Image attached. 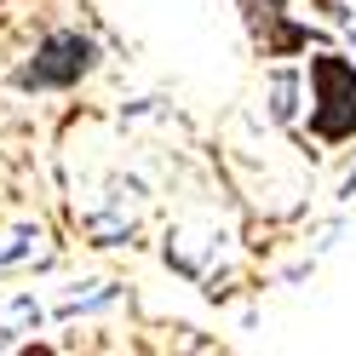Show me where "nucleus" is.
<instances>
[{"label": "nucleus", "mask_w": 356, "mask_h": 356, "mask_svg": "<svg viewBox=\"0 0 356 356\" xmlns=\"http://www.w3.org/2000/svg\"><path fill=\"white\" fill-rule=\"evenodd\" d=\"M92 63H98V47L86 35H52V40H40V52L17 75V86H75Z\"/></svg>", "instance_id": "obj_2"}, {"label": "nucleus", "mask_w": 356, "mask_h": 356, "mask_svg": "<svg viewBox=\"0 0 356 356\" xmlns=\"http://www.w3.org/2000/svg\"><path fill=\"white\" fill-rule=\"evenodd\" d=\"M310 86H316V115H310V127H316V138L339 144L356 132V70L345 58H310Z\"/></svg>", "instance_id": "obj_1"}]
</instances>
